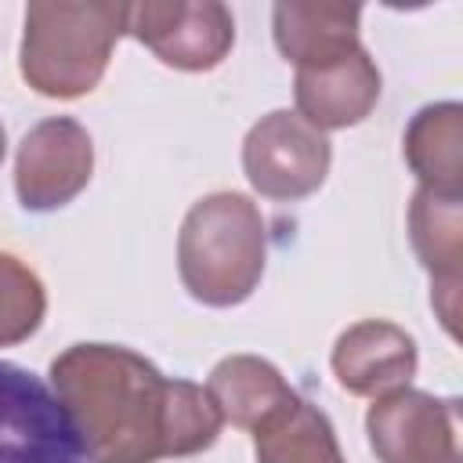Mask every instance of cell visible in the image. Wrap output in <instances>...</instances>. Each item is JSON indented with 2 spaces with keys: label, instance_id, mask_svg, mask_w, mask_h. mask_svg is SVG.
<instances>
[{
  "label": "cell",
  "instance_id": "6da1fadb",
  "mask_svg": "<svg viewBox=\"0 0 463 463\" xmlns=\"http://www.w3.org/2000/svg\"><path fill=\"white\" fill-rule=\"evenodd\" d=\"M47 376L90 463L199 456L224 427L206 387L163 376L123 344H72L51 358Z\"/></svg>",
  "mask_w": 463,
  "mask_h": 463
},
{
  "label": "cell",
  "instance_id": "7a4b0ae2",
  "mask_svg": "<svg viewBox=\"0 0 463 463\" xmlns=\"http://www.w3.org/2000/svg\"><path fill=\"white\" fill-rule=\"evenodd\" d=\"M130 4L119 0H33L18 47L22 80L43 98L90 94L127 33Z\"/></svg>",
  "mask_w": 463,
  "mask_h": 463
},
{
  "label": "cell",
  "instance_id": "3957f363",
  "mask_svg": "<svg viewBox=\"0 0 463 463\" xmlns=\"http://www.w3.org/2000/svg\"><path fill=\"white\" fill-rule=\"evenodd\" d=\"M268 264V224L242 192L195 199L177 232V275L192 300L235 307L253 297Z\"/></svg>",
  "mask_w": 463,
  "mask_h": 463
},
{
  "label": "cell",
  "instance_id": "277c9868",
  "mask_svg": "<svg viewBox=\"0 0 463 463\" xmlns=\"http://www.w3.org/2000/svg\"><path fill=\"white\" fill-rule=\"evenodd\" d=\"M333 145L289 109L260 116L242 137V174L271 203H297L326 184Z\"/></svg>",
  "mask_w": 463,
  "mask_h": 463
},
{
  "label": "cell",
  "instance_id": "5b68a950",
  "mask_svg": "<svg viewBox=\"0 0 463 463\" xmlns=\"http://www.w3.org/2000/svg\"><path fill=\"white\" fill-rule=\"evenodd\" d=\"M0 463H90L51 383L0 362Z\"/></svg>",
  "mask_w": 463,
  "mask_h": 463
},
{
  "label": "cell",
  "instance_id": "8992f818",
  "mask_svg": "<svg viewBox=\"0 0 463 463\" xmlns=\"http://www.w3.org/2000/svg\"><path fill=\"white\" fill-rule=\"evenodd\" d=\"M127 33L163 65L210 72L235 47V18L217 0H145L130 4Z\"/></svg>",
  "mask_w": 463,
  "mask_h": 463
},
{
  "label": "cell",
  "instance_id": "52a82bcc",
  "mask_svg": "<svg viewBox=\"0 0 463 463\" xmlns=\"http://www.w3.org/2000/svg\"><path fill=\"white\" fill-rule=\"evenodd\" d=\"M369 449L380 463H463L459 402L402 387L373 398L365 412Z\"/></svg>",
  "mask_w": 463,
  "mask_h": 463
},
{
  "label": "cell",
  "instance_id": "ba28073f",
  "mask_svg": "<svg viewBox=\"0 0 463 463\" xmlns=\"http://www.w3.org/2000/svg\"><path fill=\"white\" fill-rule=\"evenodd\" d=\"M94 174V141L72 116H47L25 130L14 156V195L29 213L69 206Z\"/></svg>",
  "mask_w": 463,
  "mask_h": 463
},
{
  "label": "cell",
  "instance_id": "9c48e42d",
  "mask_svg": "<svg viewBox=\"0 0 463 463\" xmlns=\"http://www.w3.org/2000/svg\"><path fill=\"white\" fill-rule=\"evenodd\" d=\"M329 365L347 394L383 398L412 383L420 369V351L402 326L387 318H362L336 336Z\"/></svg>",
  "mask_w": 463,
  "mask_h": 463
},
{
  "label": "cell",
  "instance_id": "30bf717a",
  "mask_svg": "<svg viewBox=\"0 0 463 463\" xmlns=\"http://www.w3.org/2000/svg\"><path fill=\"white\" fill-rule=\"evenodd\" d=\"M383 90V76L365 47H354L351 54L315 65V69H297L293 76V101L297 116L311 123L315 130H347L362 123Z\"/></svg>",
  "mask_w": 463,
  "mask_h": 463
},
{
  "label": "cell",
  "instance_id": "8fae6325",
  "mask_svg": "<svg viewBox=\"0 0 463 463\" xmlns=\"http://www.w3.org/2000/svg\"><path fill=\"white\" fill-rule=\"evenodd\" d=\"M463 195L459 192H434L416 188L409 203V239L420 264L430 275V304L456 336V311H459V260H463Z\"/></svg>",
  "mask_w": 463,
  "mask_h": 463
},
{
  "label": "cell",
  "instance_id": "7c38bea8",
  "mask_svg": "<svg viewBox=\"0 0 463 463\" xmlns=\"http://www.w3.org/2000/svg\"><path fill=\"white\" fill-rule=\"evenodd\" d=\"M362 7L326 0H282L271 7V36L286 61L315 69L362 47L358 40Z\"/></svg>",
  "mask_w": 463,
  "mask_h": 463
},
{
  "label": "cell",
  "instance_id": "4fadbf2b",
  "mask_svg": "<svg viewBox=\"0 0 463 463\" xmlns=\"http://www.w3.org/2000/svg\"><path fill=\"white\" fill-rule=\"evenodd\" d=\"M206 394L213 398L224 423L253 430L271 412H279L297 391L286 383V376L260 354H228L221 358L206 376Z\"/></svg>",
  "mask_w": 463,
  "mask_h": 463
},
{
  "label": "cell",
  "instance_id": "5bb4252c",
  "mask_svg": "<svg viewBox=\"0 0 463 463\" xmlns=\"http://www.w3.org/2000/svg\"><path fill=\"white\" fill-rule=\"evenodd\" d=\"M402 152L420 188L459 192L463 184V105L459 101L423 105L405 127Z\"/></svg>",
  "mask_w": 463,
  "mask_h": 463
},
{
  "label": "cell",
  "instance_id": "9a60e30c",
  "mask_svg": "<svg viewBox=\"0 0 463 463\" xmlns=\"http://www.w3.org/2000/svg\"><path fill=\"white\" fill-rule=\"evenodd\" d=\"M250 434L257 463H347L329 416L300 394Z\"/></svg>",
  "mask_w": 463,
  "mask_h": 463
},
{
  "label": "cell",
  "instance_id": "2e32d148",
  "mask_svg": "<svg viewBox=\"0 0 463 463\" xmlns=\"http://www.w3.org/2000/svg\"><path fill=\"white\" fill-rule=\"evenodd\" d=\"M47 315V289L40 275L14 253L0 250V347L29 340Z\"/></svg>",
  "mask_w": 463,
  "mask_h": 463
},
{
  "label": "cell",
  "instance_id": "e0dca14e",
  "mask_svg": "<svg viewBox=\"0 0 463 463\" xmlns=\"http://www.w3.org/2000/svg\"><path fill=\"white\" fill-rule=\"evenodd\" d=\"M4 152H7V134H4V123H0V163H4Z\"/></svg>",
  "mask_w": 463,
  "mask_h": 463
}]
</instances>
